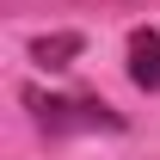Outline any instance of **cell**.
Instances as JSON below:
<instances>
[{
    "label": "cell",
    "instance_id": "obj_2",
    "mask_svg": "<svg viewBox=\"0 0 160 160\" xmlns=\"http://www.w3.org/2000/svg\"><path fill=\"white\" fill-rule=\"evenodd\" d=\"M31 56H37L43 68H68V62L80 56V31H49V37L31 43Z\"/></svg>",
    "mask_w": 160,
    "mask_h": 160
},
{
    "label": "cell",
    "instance_id": "obj_1",
    "mask_svg": "<svg viewBox=\"0 0 160 160\" xmlns=\"http://www.w3.org/2000/svg\"><path fill=\"white\" fill-rule=\"evenodd\" d=\"M129 80L160 92V31H136L129 37Z\"/></svg>",
    "mask_w": 160,
    "mask_h": 160
}]
</instances>
